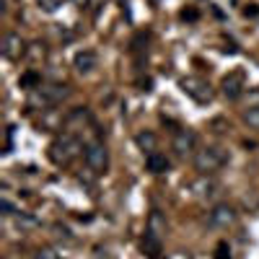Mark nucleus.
<instances>
[{
  "label": "nucleus",
  "mask_w": 259,
  "mask_h": 259,
  "mask_svg": "<svg viewBox=\"0 0 259 259\" xmlns=\"http://www.w3.org/2000/svg\"><path fill=\"white\" fill-rule=\"evenodd\" d=\"M36 3H39V8L45 11V13H55L62 6V0H36Z\"/></svg>",
  "instance_id": "nucleus-20"
},
{
  "label": "nucleus",
  "mask_w": 259,
  "mask_h": 259,
  "mask_svg": "<svg viewBox=\"0 0 259 259\" xmlns=\"http://www.w3.org/2000/svg\"><path fill=\"white\" fill-rule=\"evenodd\" d=\"M26 50H29V47H26L24 36L16 34V31H8V34L3 36V45H0V52H3V57L11 60V62L26 57Z\"/></svg>",
  "instance_id": "nucleus-7"
},
{
  "label": "nucleus",
  "mask_w": 259,
  "mask_h": 259,
  "mask_svg": "<svg viewBox=\"0 0 259 259\" xmlns=\"http://www.w3.org/2000/svg\"><path fill=\"white\" fill-rule=\"evenodd\" d=\"M73 6H78V8H85V6H89V0H73Z\"/></svg>",
  "instance_id": "nucleus-28"
},
{
  "label": "nucleus",
  "mask_w": 259,
  "mask_h": 259,
  "mask_svg": "<svg viewBox=\"0 0 259 259\" xmlns=\"http://www.w3.org/2000/svg\"><path fill=\"white\" fill-rule=\"evenodd\" d=\"M18 83L24 85V89L34 91V89H39V85H41V75H39V73H26V75H21Z\"/></svg>",
  "instance_id": "nucleus-17"
},
{
  "label": "nucleus",
  "mask_w": 259,
  "mask_h": 259,
  "mask_svg": "<svg viewBox=\"0 0 259 259\" xmlns=\"http://www.w3.org/2000/svg\"><path fill=\"white\" fill-rule=\"evenodd\" d=\"M226 163H228V150H223L218 145H205L200 150H194V156H192V166L200 177H212Z\"/></svg>",
  "instance_id": "nucleus-3"
},
{
  "label": "nucleus",
  "mask_w": 259,
  "mask_h": 259,
  "mask_svg": "<svg viewBox=\"0 0 259 259\" xmlns=\"http://www.w3.org/2000/svg\"><path fill=\"white\" fill-rule=\"evenodd\" d=\"M0 207H3V212H6V215H16V212H18V210H16V207H13L8 200H3V202H0Z\"/></svg>",
  "instance_id": "nucleus-25"
},
{
  "label": "nucleus",
  "mask_w": 259,
  "mask_h": 259,
  "mask_svg": "<svg viewBox=\"0 0 259 259\" xmlns=\"http://www.w3.org/2000/svg\"><path fill=\"white\" fill-rule=\"evenodd\" d=\"M143 251H145L150 259H158V256H161V241L145 236V239H143Z\"/></svg>",
  "instance_id": "nucleus-16"
},
{
  "label": "nucleus",
  "mask_w": 259,
  "mask_h": 259,
  "mask_svg": "<svg viewBox=\"0 0 259 259\" xmlns=\"http://www.w3.org/2000/svg\"><path fill=\"white\" fill-rule=\"evenodd\" d=\"M244 122L254 130H259V104L256 106H249V109L244 112Z\"/></svg>",
  "instance_id": "nucleus-18"
},
{
  "label": "nucleus",
  "mask_w": 259,
  "mask_h": 259,
  "mask_svg": "<svg viewBox=\"0 0 259 259\" xmlns=\"http://www.w3.org/2000/svg\"><path fill=\"white\" fill-rule=\"evenodd\" d=\"M83 161H85V166H89L94 174H104V171L109 168V150H106V145L101 140H94V143L85 145Z\"/></svg>",
  "instance_id": "nucleus-5"
},
{
  "label": "nucleus",
  "mask_w": 259,
  "mask_h": 259,
  "mask_svg": "<svg viewBox=\"0 0 259 259\" xmlns=\"http://www.w3.org/2000/svg\"><path fill=\"white\" fill-rule=\"evenodd\" d=\"M179 89H182L184 96H189L192 101H197V104H210L212 96H215L212 85L205 78H200V75H184V78H179Z\"/></svg>",
  "instance_id": "nucleus-4"
},
{
  "label": "nucleus",
  "mask_w": 259,
  "mask_h": 259,
  "mask_svg": "<svg viewBox=\"0 0 259 259\" xmlns=\"http://www.w3.org/2000/svg\"><path fill=\"white\" fill-rule=\"evenodd\" d=\"M26 57L29 60H45L47 57V45H45V41H31V45H29V50H26Z\"/></svg>",
  "instance_id": "nucleus-15"
},
{
  "label": "nucleus",
  "mask_w": 259,
  "mask_h": 259,
  "mask_svg": "<svg viewBox=\"0 0 259 259\" xmlns=\"http://www.w3.org/2000/svg\"><path fill=\"white\" fill-rule=\"evenodd\" d=\"M68 96H70V89L65 83H41L39 89L29 91V109L50 112L52 106L62 104Z\"/></svg>",
  "instance_id": "nucleus-2"
},
{
  "label": "nucleus",
  "mask_w": 259,
  "mask_h": 259,
  "mask_svg": "<svg viewBox=\"0 0 259 259\" xmlns=\"http://www.w3.org/2000/svg\"><path fill=\"white\" fill-rule=\"evenodd\" d=\"M135 145L143 150L145 156H150V153H156V150H158V135L150 133V130H143V133L135 135Z\"/></svg>",
  "instance_id": "nucleus-13"
},
{
  "label": "nucleus",
  "mask_w": 259,
  "mask_h": 259,
  "mask_svg": "<svg viewBox=\"0 0 259 259\" xmlns=\"http://www.w3.org/2000/svg\"><path fill=\"white\" fill-rule=\"evenodd\" d=\"M244 16H246V18H254V16H259V8H256V3H249V6L244 8Z\"/></svg>",
  "instance_id": "nucleus-24"
},
{
  "label": "nucleus",
  "mask_w": 259,
  "mask_h": 259,
  "mask_svg": "<svg viewBox=\"0 0 259 259\" xmlns=\"http://www.w3.org/2000/svg\"><path fill=\"white\" fill-rule=\"evenodd\" d=\"M221 89H223V96L226 99H241L244 96V91H246V73L244 70H233V73H228L226 78H223V83H221Z\"/></svg>",
  "instance_id": "nucleus-8"
},
{
  "label": "nucleus",
  "mask_w": 259,
  "mask_h": 259,
  "mask_svg": "<svg viewBox=\"0 0 259 259\" xmlns=\"http://www.w3.org/2000/svg\"><path fill=\"white\" fill-rule=\"evenodd\" d=\"M182 18H189V21H194V18H197V13H194V11H184V13H182Z\"/></svg>",
  "instance_id": "nucleus-27"
},
{
  "label": "nucleus",
  "mask_w": 259,
  "mask_h": 259,
  "mask_svg": "<svg viewBox=\"0 0 259 259\" xmlns=\"http://www.w3.org/2000/svg\"><path fill=\"white\" fill-rule=\"evenodd\" d=\"M73 65H75L78 73H94V70L99 68V55H96L94 50H83V52L75 55Z\"/></svg>",
  "instance_id": "nucleus-12"
},
{
  "label": "nucleus",
  "mask_w": 259,
  "mask_h": 259,
  "mask_svg": "<svg viewBox=\"0 0 259 259\" xmlns=\"http://www.w3.org/2000/svg\"><path fill=\"white\" fill-rule=\"evenodd\" d=\"M101 6H104V0H89V6H85V8H89L91 16H96V13L101 11Z\"/></svg>",
  "instance_id": "nucleus-23"
},
{
  "label": "nucleus",
  "mask_w": 259,
  "mask_h": 259,
  "mask_svg": "<svg viewBox=\"0 0 259 259\" xmlns=\"http://www.w3.org/2000/svg\"><path fill=\"white\" fill-rule=\"evenodd\" d=\"M189 189L194 192V197H197V200H212V197H218V194H221V184L215 182L212 177H200L197 182H192Z\"/></svg>",
  "instance_id": "nucleus-10"
},
{
  "label": "nucleus",
  "mask_w": 259,
  "mask_h": 259,
  "mask_svg": "<svg viewBox=\"0 0 259 259\" xmlns=\"http://www.w3.org/2000/svg\"><path fill=\"white\" fill-rule=\"evenodd\" d=\"M215 259H231V249H228L226 241L218 244V249H215Z\"/></svg>",
  "instance_id": "nucleus-22"
},
{
  "label": "nucleus",
  "mask_w": 259,
  "mask_h": 259,
  "mask_svg": "<svg viewBox=\"0 0 259 259\" xmlns=\"http://www.w3.org/2000/svg\"><path fill=\"white\" fill-rule=\"evenodd\" d=\"M83 150H85V145H83V140H80L78 135L62 133V135H57V138L50 143L47 156H50V161H52L55 166H70V163L83 153Z\"/></svg>",
  "instance_id": "nucleus-1"
},
{
  "label": "nucleus",
  "mask_w": 259,
  "mask_h": 259,
  "mask_svg": "<svg viewBox=\"0 0 259 259\" xmlns=\"http://www.w3.org/2000/svg\"><path fill=\"white\" fill-rule=\"evenodd\" d=\"M166 259H192V254L189 251H174V254H168Z\"/></svg>",
  "instance_id": "nucleus-26"
},
{
  "label": "nucleus",
  "mask_w": 259,
  "mask_h": 259,
  "mask_svg": "<svg viewBox=\"0 0 259 259\" xmlns=\"http://www.w3.org/2000/svg\"><path fill=\"white\" fill-rule=\"evenodd\" d=\"M13 218H16V223H18L21 228H34V226H36V221L29 218V215H24V212H16Z\"/></svg>",
  "instance_id": "nucleus-21"
},
{
  "label": "nucleus",
  "mask_w": 259,
  "mask_h": 259,
  "mask_svg": "<svg viewBox=\"0 0 259 259\" xmlns=\"http://www.w3.org/2000/svg\"><path fill=\"white\" fill-rule=\"evenodd\" d=\"M236 218H239V212H236L233 205L228 202H218V205H212L210 212H207V226L210 228H231L236 223Z\"/></svg>",
  "instance_id": "nucleus-6"
},
{
  "label": "nucleus",
  "mask_w": 259,
  "mask_h": 259,
  "mask_svg": "<svg viewBox=\"0 0 259 259\" xmlns=\"http://www.w3.org/2000/svg\"><path fill=\"white\" fill-rule=\"evenodd\" d=\"M171 148L177 150V156H189L197 148V133L189 127H182L174 133V140H171Z\"/></svg>",
  "instance_id": "nucleus-9"
},
{
  "label": "nucleus",
  "mask_w": 259,
  "mask_h": 259,
  "mask_svg": "<svg viewBox=\"0 0 259 259\" xmlns=\"http://www.w3.org/2000/svg\"><path fill=\"white\" fill-rule=\"evenodd\" d=\"M168 166H171V161L163 153H158V150L145 156V168L150 171V174H163V171H168Z\"/></svg>",
  "instance_id": "nucleus-14"
},
{
  "label": "nucleus",
  "mask_w": 259,
  "mask_h": 259,
  "mask_svg": "<svg viewBox=\"0 0 259 259\" xmlns=\"http://www.w3.org/2000/svg\"><path fill=\"white\" fill-rule=\"evenodd\" d=\"M166 218H163V212L161 210H153L148 215V223H145V236H150V239H163L166 236Z\"/></svg>",
  "instance_id": "nucleus-11"
},
{
  "label": "nucleus",
  "mask_w": 259,
  "mask_h": 259,
  "mask_svg": "<svg viewBox=\"0 0 259 259\" xmlns=\"http://www.w3.org/2000/svg\"><path fill=\"white\" fill-rule=\"evenodd\" d=\"M34 259H62L55 249H50V246H39L36 251H34Z\"/></svg>",
  "instance_id": "nucleus-19"
}]
</instances>
